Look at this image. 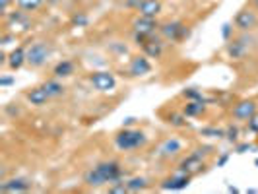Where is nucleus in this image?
Returning a JSON list of instances; mask_svg holds the SVG:
<instances>
[{
	"mask_svg": "<svg viewBox=\"0 0 258 194\" xmlns=\"http://www.w3.org/2000/svg\"><path fill=\"white\" fill-rule=\"evenodd\" d=\"M159 152H161V155H175L177 152H181V142L177 138H169L163 142Z\"/></svg>",
	"mask_w": 258,
	"mask_h": 194,
	"instance_id": "nucleus-20",
	"label": "nucleus"
},
{
	"mask_svg": "<svg viewBox=\"0 0 258 194\" xmlns=\"http://www.w3.org/2000/svg\"><path fill=\"white\" fill-rule=\"evenodd\" d=\"M250 2H252V6H254V8L258 10V0H250Z\"/></svg>",
	"mask_w": 258,
	"mask_h": 194,
	"instance_id": "nucleus-37",
	"label": "nucleus"
},
{
	"mask_svg": "<svg viewBox=\"0 0 258 194\" xmlns=\"http://www.w3.org/2000/svg\"><path fill=\"white\" fill-rule=\"evenodd\" d=\"M233 24H235V27H239L241 31H250V29L256 27L258 16H256V12H252V10H248V8H243V10H239V12L235 14Z\"/></svg>",
	"mask_w": 258,
	"mask_h": 194,
	"instance_id": "nucleus-7",
	"label": "nucleus"
},
{
	"mask_svg": "<svg viewBox=\"0 0 258 194\" xmlns=\"http://www.w3.org/2000/svg\"><path fill=\"white\" fill-rule=\"evenodd\" d=\"M52 74L56 78H68L74 74V62L72 60H60L58 64L54 66V70H52Z\"/></svg>",
	"mask_w": 258,
	"mask_h": 194,
	"instance_id": "nucleus-19",
	"label": "nucleus"
},
{
	"mask_svg": "<svg viewBox=\"0 0 258 194\" xmlns=\"http://www.w3.org/2000/svg\"><path fill=\"white\" fill-rule=\"evenodd\" d=\"M231 31H233L231 24H223V26H221V37L225 39V41H229V39H231Z\"/></svg>",
	"mask_w": 258,
	"mask_h": 194,
	"instance_id": "nucleus-29",
	"label": "nucleus"
},
{
	"mask_svg": "<svg viewBox=\"0 0 258 194\" xmlns=\"http://www.w3.org/2000/svg\"><path fill=\"white\" fill-rule=\"evenodd\" d=\"M49 54H51L49 43L37 41V43H33V45L26 51L27 64L31 66V68H39V66H43L47 60H49Z\"/></svg>",
	"mask_w": 258,
	"mask_h": 194,
	"instance_id": "nucleus-3",
	"label": "nucleus"
},
{
	"mask_svg": "<svg viewBox=\"0 0 258 194\" xmlns=\"http://www.w3.org/2000/svg\"><path fill=\"white\" fill-rule=\"evenodd\" d=\"M161 0H140L136 12L140 16H148V18H157L161 14Z\"/></svg>",
	"mask_w": 258,
	"mask_h": 194,
	"instance_id": "nucleus-14",
	"label": "nucleus"
},
{
	"mask_svg": "<svg viewBox=\"0 0 258 194\" xmlns=\"http://www.w3.org/2000/svg\"><path fill=\"white\" fill-rule=\"evenodd\" d=\"M132 27H134V35H142V37H148V35H154L155 29H157V22L155 18H148V16H138L134 22H132Z\"/></svg>",
	"mask_w": 258,
	"mask_h": 194,
	"instance_id": "nucleus-8",
	"label": "nucleus"
},
{
	"mask_svg": "<svg viewBox=\"0 0 258 194\" xmlns=\"http://www.w3.org/2000/svg\"><path fill=\"white\" fill-rule=\"evenodd\" d=\"M254 165H256V167H258V159H254Z\"/></svg>",
	"mask_w": 258,
	"mask_h": 194,
	"instance_id": "nucleus-38",
	"label": "nucleus"
},
{
	"mask_svg": "<svg viewBox=\"0 0 258 194\" xmlns=\"http://www.w3.org/2000/svg\"><path fill=\"white\" fill-rule=\"evenodd\" d=\"M27 62V58H26V49L24 47H16L10 54H8V68L10 70H20L22 66Z\"/></svg>",
	"mask_w": 258,
	"mask_h": 194,
	"instance_id": "nucleus-16",
	"label": "nucleus"
},
{
	"mask_svg": "<svg viewBox=\"0 0 258 194\" xmlns=\"http://www.w3.org/2000/svg\"><path fill=\"white\" fill-rule=\"evenodd\" d=\"M159 31H161V35L169 41H173V43H179L182 39L188 37V27L184 26L182 22H167V24H163V26L159 27Z\"/></svg>",
	"mask_w": 258,
	"mask_h": 194,
	"instance_id": "nucleus-4",
	"label": "nucleus"
},
{
	"mask_svg": "<svg viewBox=\"0 0 258 194\" xmlns=\"http://www.w3.org/2000/svg\"><path fill=\"white\" fill-rule=\"evenodd\" d=\"M72 2H82V0H72Z\"/></svg>",
	"mask_w": 258,
	"mask_h": 194,
	"instance_id": "nucleus-39",
	"label": "nucleus"
},
{
	"mask_svg": "<svg viewBox=\"0 0 258 194\" xmlns=\"http://www.w3.org/2000/svg\"><path fill=\"white\" fill-rule=\"evenodd\" d=\"M90 82H91V86H93L97 91H101V93L113 91V90H115V86H116L115 76H113L111 72H105V70L90 74Z\"/></svg>",
	"mask_w": 258,
	"mask_h": 194,
	"instance_id": "nucleus-6",
	"label": "nucleus"
},
{
	"mask_svg": "<svg viewBox=\"0 0 258 194\" xmlns=\"http://www.w3.org/2000/svg\"><path fill=\"white\" fill-rule=\"evenodd\" d=\"M227 159H229V155H227V154H223V155H221L220 159H218V167H223V165L227 163Z\"/></svg>",
	"mask_w": 258,
	"mask_h": 194,
	"instance_id": "nucleus-34",
	"label": "nucleus"
},
{
	"mask_svg": "<svg viewBox=\"0 0 258 194\" xmlns=\"http://www.w3.org/2000/svg\"><path fill=\"white\" fill-rule=\"evenodd\" d=\"M227 52L231 58H245V54L248 52V45H246V39H233L231 43L227 45Z\"/></svg>",
	"mask_w": 258,
	"mask_h": 194,
	"instance_id": "nucleus-15",
	"label": "nucleus"
},
{
	"mask_svg": "<svg viewBox=\"0 0 258 194\" xmlns=\"http://www.w3.org/2000/svg\"><path fill=\"white\" fill-rule=\"evenodd\" d=\"M256 115V103L254 101H239L233 107V118L237 120H248Z\"/></svg>",
	"mask_w": 258,
	"mask_h": 194,
	"instance_id": "nucleus-11",
	"label": "nucleus"
},
{
	"mask_svg": "<svg viewBox=\"0 0 258 194\" xmlns=\"http://www.w3.org/2000/svg\"><path fill=\"white\" fill-rule=\"evenodd\" d=\"M202 134H204V136H210V138H223V136H225V130H220V128H202Z\"/></svg>",
	"mask_w": 258,
	"mask_h": 194,
	"instance_id": "nucleus-27",
	"label": "nucleus"
},
{
	"mask_svg": "<svg viewBox=\"0 0 258 194\" xmlns=\"http://www.w3.org/2000/svg\"><path fill=\"white\" fill-rule=\"evenodd\" d=\"M204 111V103L202 101H188L184 105V116H196Z\"/></svg>",
	"mask_w": 258,
	"mask_h": 194,
	"instance_id": "nucleus-22",
	"label": "nucleus"
},
{
	"mask_svg": "<svg viewBox=\"0 0 258 194\" xmlns=\"http://www.w3.org/2000/svg\"><path fill=\"white\" fill-rule=\"evenodd\" d=\"M250 148H252V146H248V144H241V146L237 148V154H245L246 150H250Z\"/></svg>",
	"mask_w": 258,
	"mask_h": 194,
	"instance_id": "nucleus-35",
	"label": "nucleus"
},
{
	"mask_svg": "<svg viewBox=\"0 0 258 194\" xmlns=\"http://www.w3.org/2000/svg\"><path fill=\"white\" fill-rule=\"evenodd\" d=\"M134 39L138 41V45L142 47V51L150 56V58H159L161 52H163V43L161 39L154 35H148V37H142V35H134Z\"/></svg>",
	"mask_w": 258,
	"mask_h": 194,
	"instance_id": "nucleus-5",
	"label": "nucleus"
},
{
	"mask_svg": "<svg viewBox=\"0 0 258 194\" xmlns=\"http://www.w3.org/2000/svg\"><path fill=\"white\" fill-rule=\"evenodd\" d=\"M6 20H8V26H12L14 29H22V31H27L31 27V22L26 16V10H16L12 14H6Z\"/></svg>",
	"mask_w": 258,
	"mask_h": 194,
	"instance_id": "nucleus-13",
	"label": "nucleus"
},
{
	"mask_svg": "<svg viewBox=\"0 0 258 194\" xmlns=\"http://www.w3.org/2000/svg\"><path fill=\"white\" fill-rule=\"evenodd\" d=\"M120 177H122V169L116 161H103L84 175V182L88 186H101L107 182H118Z\"/></svg>",
	"mask_w": 258,
	"mask_h": 194,
	"instance_id": "nucleus-1",
	"label": "nucleus"
},
{
	"mask_svg": "<svg viewBox=\"0 0 258 194\" xmlns=\"http://www.w3.org/2000/svg\"><path fill=\"white\" fill-rule=\"evenodd\" d=\"M146 142H148V138H146V134H144L142 130L124 128L122 132H118V134H116V138H115L116 148H118V150H122V152L142 148Z\"/></svg>",
	"mask_w": 258,
	"mask_h": 194,
	"instance_id": "nucleus-2",
	"label": "nucleus"
},
{
	"mask_svg": "<svg viewBox=\"0 0 258 194\" xmlns=\"http://www.w3.org/2000/svg\"><path fill=\"white\" fill-rule=\"evenodd\" d=\"M70 22H72V26H76V27H86L88 24H90V18H88L84 12H76L72 18H70Z\"/></svg>",
	"mask_w": 258,
	"mask_h": 194,
	"instance_id": "nucleus-25",
	"label": "nucleus"
},
{
	"mask_svg": "<svg viewBox=\"0 0 258 194\" xmlns=\"http://www.w3.org/2000/svg\"><path fill=\"white\" fill-rule=\"evenodd\" d=\"M41 4H43V0H18V6H20L22 10H26V12L37 10Z\"/></svg>",
	"mask_w": 258,
	"mask_h": 194,
	"instance_id": "nucleus-24",
	"label": "nucleus"
},
{
	"mask_svg": "<svg viewBox=\"0 0 258 194\" xmlns=\"http://www.w3.org/2000/svg\"><path fill=\"white\" fill-rule=\"evenodd\" d=\"M43 88L47 90V93H49L51 97H58V95H62V93H64V86H62V84H58L56 80H49V82H45V84H43Z\"/></svg>",
	"mask_w": 258,
	"mask_h": 194,
	"instance_id": "nucleus-21",
	"label": "nucleus"
},
{
	"mask_svg": "<svg viewBox=\"0 0 258 194\" xmlns=\"http://www.w3.org/2000/svg\"><path fill=\"white\" fill-rule=\"evenodd\" d=\"M248 128L252 130V132H258V122H256V118L252 116V118H248Z\"/></svg>",
	"mask_w": 258,
	"mask_h": 194,
	"instance_id": "nucleus-32",
	"label": "nucleus"
},
{
	"mask_svg": "<svg viewBox=\"0 0 258 194\" xmlns=\"http://www.w3.org/2000/svg\"><path fill=\"white\" fill-rule=\"evenodd\" d=\"M0 190H4V192H26V190H29V182L26 179H10V181L0 184Z\"/></svg>",
	"mask_w": 258,
	"mask_h": 194,
	"instance_id": "nucleus-18",
	"label": "nucleus"
},
{
	"mask_svg": "<svg viewBox=\"0 0 258 194\" xmlns=\"http://www.w3.org/2000/svg\"><path fill=\"white\" fill-rule=\"evenodd\" d=\"M132 122H134V118H132V116H128V118H124V122H122V126H130Z\"/></svg>",
	"mask_w": 258,
	"mask_h": 194,
	"instance_id": "nucleus-36",
	"label": "nucleus"
},
{
	"mask_svg": "<svg viewBox=\"0 0 258 194\" xmlns=\"http://www.w3.org/2000/svg\"><path fill=\"white\" fill-rule=\"evenodd\" d=\"M14 84V78H0V86H12Z\"/></svg>",
	"mask_w": 258,
	"mask_h": 194,
	"instance_id": "nucleus-33",
	"label": "nucleus"
},
{
	"mask_svg": "<svg viewBox=\"0 0 258 194\" xmlns=\"http://www.w3.org/2000/svg\"><path fill=\"white\" fill-rule=\"evenodd\" d=\"M202 167H204V161H202V155H200V150H198V152L188 155L186 159H182L181 165H179V171L186 173V175H194V173H198Z\"/></svg>",
	"mask_w": 258,
	"mask_h": 194,
	"instance_id": "nucleus-10",
	"label": "nucleus"
},
{
	"mask_svg": "<svg viewBox=\"0 0 258 194\" xmlns=\"http://www.w3.org/2000/svg\"><path fill=\"white\" fill-rule=\"evenodd\" d=\"M148 186V181L142 179V177H134V179H130L126 182V188H128V192H138V190H144Z\"/></svg>",
	"mask_w": 258,
	"mask_h": 194,
	"instance_id": "nucleus-23",
	"label": "nucleus"
},
{
	"mask_svg": "<svg viewBox=\"0 0 258 194\" xmlns=\"http://www.w3.org/2000/svg\"><path fill=\"white\" fill-rule=\"evenodd\" d=\"M190 179H192V175H186V173L179 171L177 175H173V177H169V179L161 182V188H165V190H182V188H186L190 184Z\"/></svg>",
	"mask_w": 258,
	"mask_h": 194,
	"instance_id": "nucleus-9",
	"label": "nucleus"
},
{
	"mask_svg": "<svg viewBox=\"0 0 258 194\" xmlns=\"http://www.w3.org/2000/svg\"><path fill=\"white\" fill-rule=\"evenodd\" d=\"M150 72H152V62L146 56H134L130 60V66H128L130 76H146Z\"/></svg>",
	"mask_w": 258,
	"mask_h": 194,
	"instance_id": "nucleus-12",
	"label": "nucleus"
},
{
	"mask_svg": "<svg viewBox=\"0 0 258 194\" xmlns=\"http://www.w3.org/2000/svg\"><path fill=\"white\" fill-rule=\"evenodd\" d=\"M10 2H12V0H0V12L4 14V16L8 14V6H10Z\"/></svg>",
	"mask_w": 258,
	"mask_h": 194,
	"instance_id": "nucleus-31",
	"label": "nucleus"
},
{
	"mask_svg": "<svg viewBox=\"0 0 258 194\" xmlns=\"http://www.w3.org/2000/svg\"><path fill=\"white\" fill-rule=\"evenodd\" d=\"M169 122L171 124H175V126H184L186 122H184V118H182L181 115H171L169 116Z\"/></svg>",
	"mask_w": 258,
	"mask_h": 194,
	"instance_id": "nucleus-30",
	"label": "nucleus"
},
{
	"mask_svg": "<svg viewBox=\"0 0 258 194\" xmlns=\"http://www.w3.org/2000/svg\"><path fill=\"white\" fill-rule=\"evenodd\" d=\"M225 136H227V140H229V142H237V138H239V128L231 124L229 128L225 130Z\"/></svg>",
	"mask_w": 258,
	"mask_h": 194,
	"instance_id": "nucleus-28",
	"label": "nucleus"
},
{
	"mask_svg": "<svg viewBox=\"0 0 258 194\" xmlns=\"http://www.w3.org/2000/svg\"><path fill=\"white\" fill-rule=\"evenodd\" d=\"M182 95L186 97V99H190V101H202L204 103V97H202V93L196 90H184L182 91Z\"/></svg>",
	"mask_w": 258,
	"mask_h": 194,
	"instance_id": "nucleus-26",
	"label": "nucleus"
},
{
	"mask_svg": "<svg viewBox=\"0 0 258 194\" xmlns=\"http://www.w3.org/2000/svg\"><path fill=\"white\" fill-rule=\"evenodd\" d=\"M51 99V95L47 93V90L41 86V88H33V90L27 91V101L31 105H35V107H41V105H45L47 101Z\"/></svg>",
	"mask_w": 258,
	"mask_h": 194,
	"instance_id": "nucleus-17",
	"label": "nucleus"
}]
</instances>
